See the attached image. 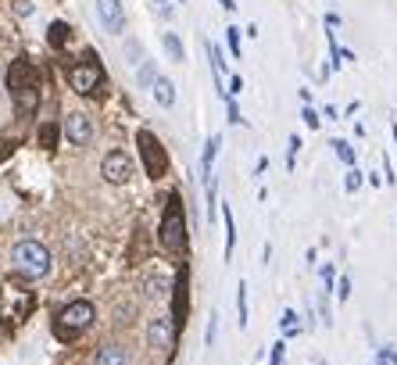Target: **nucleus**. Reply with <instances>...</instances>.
Returning <instances> with one entry per match:
<instances>
[{
  "label": "nucleus",
  "mask_w": 397,
  "mask_h": 365,
  "mask_svg": "<svg viewBox=\"0 0 397 365\" xmlns=\"http://www.w3.org/2000/svg\"><path fill=\"white\" fill-rule=\"evenodd\" d=\"M8 90H11V97H15L18 115H33L36 111V104H40V76H36V69L29 65L25 57L11 61V69H8Z\"/></svg>",
  "instance_id": "f257e3e1"
},
{
  "label": "nucleus",
  "mask_w": 397,
  "mask_h": 365,
  "mask_svg": "<svg viewBox=\"0 0 397 365\" xmlns=\"http://www.w3.org/2000/svg\"><path fill=\"white\" fill-rule=\"evenodd\" d=\"M50 251L43 248L40 240H22L15 243V251H11V269L18 272V276L25 280H43L50 276Z\"/></svg>",
  "instance_id": "f03ea898"
},
{
  "label": "nucleus",
  "mask_w": 397,
  "mask_h": 365,
  "mask_svg": "<svg viewBox=\"0 0 397 365\" xmlns=\"http://www.w3.org/2000/svg\"><path fill=\"white\" fill-rule=\"evenodd\" d=\"M97 312H94V304L89 301H72L65 304V308L57 312L54 319V333H57V341H75L79 333H86L89 326H94Z\"/></svg>",
  "instance_id": "7ed1b4c3"
},
{
  "label": "nucleus",
  "mask_w": 397,
  "mask_h": 365,
  "mask_svg": "<svg viewBox=\"0 0 397 365\" xmlns=\"http://www.w3.org/2000/svg\"><path fill=\"white\" fill-rule=\"evenodd\" d=\"M158 240H161V248L165 251H187V215H182V201L179 194L168 197V208H165V215H161V226H158Z\"/></svg>",
  "instance_id": "20e7f679"
},
{
  "label": "nucleus",
  "mask_w": 397,
  "mask_h": 365,
  "mask_svg": "<svg viewBox=\"0 0 397 365\" xmlns=\"http://www.w3.org/2000/svg\"><path fill=\"white\" fill-rule=\"evenodd\" d=\"M136 143H140V158H143V169L150 179H161L168 172V155H165V147L161 140L150 133V129H140L136 133Z\"/></svg>",
  "instance_id": "39448f33"
},
{
  "label": "nucleus",
  "mask_w": 397,
  "mask_h": 365,
  "mask_svg": "<svg viewBox=\"0 0 397 365\" xmlns=\"http://www.w3.org/2000/svg\"><path fill=\"white\" fill-rule=\"evenodd\" d=\"M29 312H33V294L15 287V283L0 287V319L4 322H22Z\"/></svg>",
  "instance_id": "423d86ee"
},
{
  "label": "nucleus",
  "mask_w": 397,
  "mask_h": 365,
  "mask_svg": "<svg viewBox=\"0 0 397 365\" xmlns=\"http://www.w3.org/2000/svg\"><path fill=\"white\" fill-rule=\"evenodd\" d=\"M68 83H72V90H75V94H82V97H94L97 90H101V83H104V69L97 65L94 57H86L82 65H72V69H68Z\"/></svg>",
  "instance_id": "0eeeda50"
},
{
  "label": "nucleus",
  "mask_w": 397,
  "mask_h": 365,
  "mask_svg": "<svg viewBox=\"0 0 397 365\" xmlns=\"http://www.w3.org/2000/svg\"><path fill=\"white\" fill-rule=\"evenodd\" d=\"M101 176L108 182H115V187H122V182H129L133 179V162L126 150H108L104 162H101Z\"/></svg>",
  "instance_id": "6e6552de"
},
{
  "label": "nucleus",
  "mask_w": 397,
  "mask_h": 365,
  "mask_svg": "<svg viewBox=\"0 0 397 365\" xmlns=\"http://www.w3.org/2000/svg\"><path fill=\"white\" fill-rule=\"evenodd\" d=\"M175 322H172V315H161V319H150V326H147V341H150V348H158V351H172V344H175Z\"/></svg>",
  "instance_id": "1a4fd4ad"
},
{
  "label": "nucleus",
  "mask_w": 397,
  "mask_h": 365,
  "mask_svg": "<svg viewBox=\"0 0 397 365\" xmlns=\"http://www.w3.org/2000/svg\"><path fill=\"white\" fill-rule=\"evenodd\" d=\"M187 283H190V272H187V265L179 269V276H175V287H172V322H175V329L179 326H187Z\"/></svg>",
  "instance_id": "9d476101"
},
{
  "label": "nucleus",
  "mask_w": 397,
  "mask_h": 365,
  "mask_svg": "<svg viewBox=\"0 0 397 365\" xmlns=\"http://www.w3.org/2000/svg\"><path fill=\"white\" fill-rule=\"evenodd\" d=\"M65 136H68V143L86 147L89 140H94V122H89L82 111H72V115L65 118Z\"/></svg>",
  "instance_id": "9b49d317"
},
{
  "label": "nucleus",
  "mask_w": 397,
  "mask_h": 365,
  "mask_svg": "<svg viewBox=\"0 0 397 365\" xmlns=\"http://www.w3.org/2000/svg\"><path fill=\"white\" fill-rule=\"evenodd\" d=\"M97 15H101L104 33H111V36H118L126 29V11H122L118 0H97Z\"/></svg>",
  "instance_id": "f8f14e48"
},
{
  "label": "nucleus",
  "mask_w": 397,
  "mask_h": 365,
  "mask_svg": "<svg viewBox=\"0 0 397 365\" xmlns=\"http://www.w3.org/2000/svg\"><path fill=\"white\" fill-rule=\"evenodd\" d=\"M219 147H222V136H208L204 155H201V179H204V182L215 179V158H219Z\"/></svg>",
  "instance_id": "ddd939ff"
},
{
  "label": "nucleus",
  "mask_w": 397,
  "mask_h": 365,
  "mask_svg": "<svg viewBox=\"0 0 397 365\" xmlns=\"http://www.w3.org/2000/svg\"><path fill=\"white\" fill-rule=\"evenodd\" d=\"M94 365H129V355H126V348H118V344H104L97 351Z\"/></svg>",
  "instance_id": "4468645a"
},
{
  "label": "nucleus",
  "mask_w": 397,
  "mask_h": 365,
  "mask_svg": "<svg viewBox=\"0 0 397 365\" xmlns=\"http://www.w3.org/2000/svg\"><path fill=\"white\" fill-rule=\"evenodd\" d=\"M154 101H158L161 108H172V104H175V83H172V79H165V76L154 79Z\"/></svg>",
  "instance_id": "2eb2a0df"
},
{
  "label": "nucleus",
  "mask_w": 397,
  "mask_h": 365,
  "mask_svg": "<svg viewBox=\"0 0 397 365\" xmlns=\"http://www.w3.org/2000/svg\"><path fill=\"white\" fill-rule=\"evenodd\" d=\"M222 219H226V262L233 258V248H236V226H233V208L222 204Z\"/></svg>",
  "instance_id": "dca6fc26"
},
{
  "label": "nucleus",
  "mask_w": 397,
  "mask_h": 365,
  "mask_svg": "<svg viewBox=\"0 0 397 365\" xmlns=\"http://www.w3.org/2000/svg\"><path fill=\"white\" fill-rule=\"evenodd\" d=\"M329 147H333V155H337V158H340V162H344L347 169H354V162H358V155H354V147H351L347 140H333Z\"/></svg>",
  "instance_id": "f3484780"
},
{
  "label": "nucleus",
  "mask_w": 397,
  "mask_h": 365,
  "mask_svg": "<svg viewBox=\"0 0 397 365\" xmlns=\"http://www.w3.org/2000/svg\"><path fill=\"white\" fill-rule=\"evenodd\" d=\"M68 33H72V29H68L65 22H50V29H47L50 47H65V43H68Z\"/></svg>",
  "instance_id": "a211bd4d"
},
{
  "label": "nucleus",
  "mask_w": 397,
  "mask_h": 365,
  "mask_svg": "<svg viewBox=\"0 0 397 365\" xmlns=\"http://www.w3.org/2000/svg\"><path fill=\"white\" fill-rule=\"evenodd\" d=\"M280 329H283V341H287V337H297V333H301V322H297V312H294V308H287V312H283Z\"/></svg>",
  "instance_id": "6ab92c4d"
},
{
  "label": "nucleus",
  "mask_w": 397,
  "mask_h": 365,
  "mask_svg": "<svg viewBox=\"0 0 397 365\" xmlns=\"http://www.w3.org/2000/svg\"><path fill=\"white\" fill-rule=\"evenodd\" d=\"M236 312H240V326L247 329V322H251V315H247V283L236 287Z\"/></svg>",
  "instance_id": "aec40b11"
},
{
  "label": "nucleus",
  "mask_w": 397,
  "mask_h": 365,
  "mask_svg": "<svg viewBox=\"0 0 397 365\" xmlns=\"http://www.w3.org/2000/svg\"><path fill=\"white\" fill-rule=\"evenodd\" d=\"M161 43H165V54H168L172 61H182V57H187V54H182V43H179V36H175V33H165V40H161Z\"/></svg>",
  "instance_id": "412c9836"
},
{
  "label": "nucleus",
  "mask_w": 397,
  "mask_h": 365,
  "mask_svg": "<svg viewBox=\"0 0 397 365\" xmlns=\"http://www.w3.org/2000/svg\"><path fill=\"white\" fill-rule=\"evenodd\" d=\"M268 365H287V341H276V344H272Z\"/></svg>",
  "instance_id": "4be33fe9"
},
{
  "label": "nucleus",
  "mask_w": 397,
  "mask_h": 365,
  "mask_svg": "<svg viewBox=\"0 0 397 365\" xmlns=\"http://www.w3.org/2000/svg\"><path fill=\"white\" fill-rule=\"evenodd\" d=\"M301 118H304V126H308V129H319V126H322V118H319V111H315L312 104H304Z\"/></svg>",
  "instance_id": "5701e85b"
},
{
  "label": "nucleus",
  "mask_w": 397,
  "mask_h": 365,
  "mask_svg": "<svg viewBox=\"0 0 397 365\" xmlns=\"http://www.w3.org/2000/svg\"><path fill=\"white\" fill-rule=\"evenodd\" d=\"M361 182H365V179H361V172H358V169H347L344 190H347V194H354V190H361Z\"/></svg>",
  "instance_id": "b1692460"
},
{
  "label": "nucleus",
  "mask_w": 397,
  "mask_h": 365,
  "mask_svg": "<svg viewBox=\"0 0 397 365\" xmlns=\"http://www.w3.org/2000/svg\"><path fill=\"white\" fill-rule=\"evenodd\" d=\"M54 143H57V126H43V129H40V147L54 150Z\"/></svg>",
  "instance_id": "393cba45"
},
{
  "label": "nucleus",
  "mask_w": 397,
  "mask_h": 365,
  "mask_svg": "<svg viewBox=\"0 0 397 365\" xmlns=\"http://www.w3.org/2000/svg\"><path fill=\"white\" fill-rule=\"evenodd\" d=\"M226 43H229V54H233V57H240V29H236V25H229V29H226Z\"/></svg>",
  "instance_id": "a878e982"
},
{
  "label": "nucleus",
  "mask_w": 397,
  "mask_h": 365,
  "mask_svg": "<svg viewBox=\"0 0 397 365\" xmlns=\"http://www.w3.org/2000/svg\"><path fill=\"white\" fill-rule=\"evenodd\" d=\"M154 79H158L154 65H150V61H143V65H140V83H143V86H154Z\"/></svg>",
  "instance_id": "bb28decb"
},
{
  "label": "nucleus",
  "mask_w": 397,
  "mask_h": 365,
  "mask_svg": "<svg viewBox=\"0 0 397 365\" xmlns=\"http://www.w3.org/2000/svg\"><path fill=\"white\" fill-rule=\"evenodd\" d=\"M333 294H337V297H340V304H344V301L351 297V276H340V283L333 287Z\"/></svg>",
  "instance_id": "cd10ccee"
},
{
  "label": "nucleus",
  "mask_w": 397,
  "mask_h": 365,
  "mask_svg": "<svg viewBox=\"0 0 397 365\" xmlns=\"http://www.w3.org/2000/svg\"><path fill=\"white\" fill-rule=\"evenodd\" d=\"M215 333H219V312H211V319H208V337H204L208 348L215 344Z\"/></svg>",
  "instance_id": "c85d7f7f"
},
{
  "label": "nucleus",
  "mask_w": 397,
  "mask_h": 365,
  "mask_svg": "<svg viewBox=\"0 0 397 365\" xmlns=\"http://www.w3.org/2000/svg\"><path fill=\"white\" fill-rule=\"evenodd\" d=\"M226 115H229V122H233V126H243L240 108H236V101H233V97H226Z\"/></svg>",
  "instance_id": "c756f323"
},
{
  "label": "nucleus",
  "mask_w": 397,
  "mask_h": 365,
  "mask_svg": "<svg viewBox=\"0 0 397 365\" xmlns=\"http://www.w3.org/2000/svg\"><path fill=\"white\" fill-rule=\"evenodd\" d=\"M297 150H301V136H290V147H287V169H294Z\"/></svg>",
  "instance_id": "7c9ffc66"
},
{
  "label": "nucleus",
  "mask_w": 397,
  "mask_h": 365,
  "mask_svg": "<svg viewBox=\"0 0 397 365\" xmlns=\"http://www.w3.org/2000/svg\"><path fill=\"white\" fill-rule=\"evenodd\" d=\"M240 90H243V79H240V76H233V79H229V90H226V97H233V101H236Z\"/></svg>",
  "instance_id": "2f4dec72"
},
{
  "label": "nucleus",
  "mask_w": 397,
  "mask_h": 365,
  "mask_svg": "<svg viewBox=\"0 0 397 365\" xmlns=\"http://www.w3.org/2000/svg\"><path fill=\"white\" fill-rule=\"evenodd\" d=\"M383 172H387V182H397V176H394V165H390V158H383Z\"/></svg>",
  "instance_id": "473e14b6"
},
{
  "label": "nucleus",
  "mask_w": 397,
  "mask_h": 365,
  "mask_svg": "<svg viewBox=\"0 0 397 365\" xmlns=\"http://www.w3.org/2000/svg\"><path fill=\"white\" fill-rule=\"evenodd\" d=\"M8 155H11V143H8V140H4V136H0V162H4V158H8Z\"/></svg>",
  "instance_id": "72a5a7b5"
},
{
  "label": "nucleus",
  "mask_w": 397,
  "mask_h": 365,
  "mask_svg": "<svg viewBox=\"0 0 397 365\" xmlns=\"http://www.w3.org/2000/svg\"><path fill=\"white\" fill-rule=\"evenodd\" d=\"M18 15H33V4H29V0H18Z\"/></svg>",
  "instance_id": "f704fd0d"
},
{
  "label": "nucleus",
  "mask_w": 397,
  "mask_h": 365,
  "mask_svg": "<svg viewBox=\"0 0 397 365\" xmlns=\"http://www.w3.org/2000/svg\"><path fill=\"white\" fill-rule=\"evenodd\" d=\"M219 4H222L226 11H233V8H236V0H219Z\"/></svg>",
  "instance_id": "c9c22d12"
},
{
  "label": "nucleus",
  "mask_w": 397,
  "mask_h": 365,
  "mask_svg": "<svg viewBox=\"0 0 397 365\" xmlns=\"http://www.w3.org/2000/svg\"><path fill=\"white\" fill-rule=\"evenodd\" d=\"M154 4H158L161 11H172V4H168V0H154Z\"/></svg>",
  "instance_id": "e433bc0d"
},
{
  "label": "nucleus",
  "mask_w": 397,
  "mask_h": 365,
  "mask_svg": "<svg viewBox=\"0 0 397 365\" xmlns=\"http://www.w3.org/2000/svg\"><path fill=\"white\" fill-rule=\"evenodd\" d=\"M373 365H387V355H383V351H380V355H376V362H373Z\"/></svg>",
  "instance_id": "4c0bfd02"
},
{
  "label": "nucleus",
  "mask_w": 397,
  "mask_h": 365,
  "mask_svg": "<svg viewBox=\"0 0 397 365\" xmlns=\"http://www.w3.org/2000/svg\"><path fill=\"white\" fill-rule=\"evenodd\" d=\"M394 143H397V122H394Z\"/></svg>",
  "instance_id": "58836bf2"
}]
</instances>
